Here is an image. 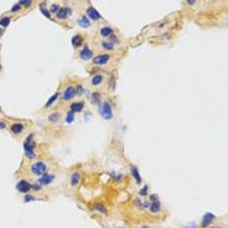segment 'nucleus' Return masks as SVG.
<instances>
[{
  "label": "nucleus",
  "mask_w": 228,
  "mask_h": 228,
  "mask_svg": "<svg viewBox=\"0 0 228 228\" xmlns=\"http://www.w3.org/2000/svg\"><path fill=\"white\" fill-rule=\"evenodd\" d=\"M91 100H93V103L96 104V106H99V104L102 103V96H100L99 91H94V93L91 94Z\"/></svg>",
  "instance_id": "obj_17"
},
{
  "label": "nucleus",
  "mask_w": 228,
  "mask_h": 228,
  "mask_svg": "<svg viewBox=\"0 0 228 228\" xmlns=\"http://www.w3.org/2000/svg\"><path fill=\"white\" fill-rule=\"evenodd\" d=\"M149 210L153 213V214H156V213H159L160 211V203H159V201L158 202H151L150 203V207H149Z\"/></svg>",
  "instance_id": "obj_19"
},
{
  "label": "nucleus",
  "mask_w": 228,
  "mask_h": 228,
  "mask_svg": "<svg viewBox=\"0 0 228 228\" xmlns=\"http://www.w3.org/2000/svg\"><path fill=\"white\" fill-rule=\"evenodd\" d=\"M54 180H55V175H52V173H45V175H42V177L38 180V183L41 184V185H48V184H51Z\"/></svg>",
  "instance_id": "obj_8"
},
{
  "label": "nucleus",
  "mask_w": 228,
  "mask_h": 228,
  "mask_svg": "<svg viewBox=\"0 0 228 228\" xmlns=\"http://www.w3.org/2000/svg\"><path fill=\"white\" fill-rule=\"evenodd\" d=\"M3 33H4V30H3L2 28H0V37H2V35H3Z\"/></svg>",
  "instance_id": "obj_40"
},
{
  "label": "nucleus",
  "mask_w": 228,
  "mask_h": 228,
  "mask_svg": "<svg viewBox=\"0 0 228 228\" xmlns=\"http://www.w3.org/2000/svg\"><path fill=\"white\" fill-rule=\"evenodd\" d=\"M47 168H48V166L45 162H37V163L32 164V172L34 175H39V176L45 175L47 172Z\"/></svg>",
  "instance_id": "obj_2"
},
{
  "label": "nucleus",
  "mask_w": 228,
  "mask_h": 228,
  "mask_svg": "<svg viewBox=\"0 0 228 228\" xmlns=\"http://www.w3.org/2000/svg\"><path fill=\"white\" fill-rule=\"evenodd\" d=\"M158 201H159V200H158V196L153 194V196H151V202H158Z\"/></svg>",
  "instance_id": "obj_37"
},
{
  "label": "nucleus",
  "mask_w": 228,
  "mask_h": 228,
  "mask_svg": "<svg viewBox=\"0 0 228 228\" xmlns=\"http://www.w3.org/2000/svg\"><path fill=\"white\" fill-rule=\"evenodd\" d=\"M4 128H5V122L2 121V122H0V129H4Z\"/></svg>",
  "instance_id": "obj_39"
},
{
  "label": "nucleus",
  "mask_w": 228,
  "mask_h": 228,
  "mask_svg": "<svg viewBox=\"0 0 228 228\" xmlns=\"http://www.w3.org/2000/svg\"><path fill=\"white\" fill-rule=\"evenodd\" d=\"M108 39H109V42H111V43H113V45H115V43H116V45H117V43H120V41H119V38H117L116 35H113V34H112V35H111V37H109Z\"/></svg>",
  "instance_id": "obj_29"
},
{
  "label": "nucleus",
  "mask_w": 228,
  "mask_h": 228,
  "mask_svg": "<svg viewBox=\"0 0 228 228\" xmlns=\"http://www.w3.org/2000/svg\"><path fill=\"white\" fill-rule=\"evenodd\" d=\"M76 95V87L74 86H67L63 91V100H71Z\"/></svg>",
  "instance_id": "obj_6"
},
{
  "label": "nucleus",
  "mask_w": 228,
  "mask_h": 228,
  "mask_svg": "<svg viewBox=\"0 0 228 228\" xmlns=\"http://www.w3.org/2000/svg\"><path fill=\"white\" fill-rule=\"evenodd\" d=\"M60 9V7L58 5V4H52V5H51V8H50V12L51 13H55V15H56V13H58V11Z\"/></svg>",
  "instance_id": "obj_28"
},
{
  "label": "nucleus",
  "mask_w": 228,
  "mask_h": 228,
  "mask_svg": "<svg viewBox=\"0 0 228 228\" xmlns=\"http://www.w3.org/2000/svg\"><path fill=\"white\" fill-rule=\"evenodd\" d=\"M71 15H72V9L69 7H60V9L56 13V17H58L59 20H65Z\"/></svg>",
  "instance_id": "obj_5"
},
{
  "label": "nucleus",
  "mask_w": 228,
  "mask_h": 228,
  "mask_svg": "<svg viewBox=\"0 0 228 228\" xmlns=\"http://www.w3.org/2000/svg\"><path fill=\"white\" fill-rule=\"evenodd\" d=\"M21 8H22V7H21V4L17 3V4H15V5L11 8V12H12V13H17V12L21 11Z\"/></svg>",
  "instance_id": "obj_27"
},
{
  "label": "nucleus",
  "mask_w": 228,
  "mask_h": 228,
  "mask_svg": "<svg viewBox=\"0 0 228 228\" xmlns=\"http://www.w3.org/2000/svg\"><path fill=\"white\" fill-rule=\"evenodd\" d=\"M39 9H41V12L47 17V18H51V13L47 11V8L45 7V4H41V5H39Z\"/></svg>",
  "instance_id": "obj_26"
},
{
  "label": "nucleus",
  "mask_w": 228,
  "mask_h": 228,
  "mask_svg": "<svg viewBox=\"0 0 228 228\" xmlns=\"http://www.w3.org/2000/svg\"><path fill=\"white\" fill-rule=\"evenodd\" d=\"M213 220H214V215H213V214H209V213L205 214L203 219H202V227H207Z\"/></svg>",
  "instance_id": "obj_18"
},
{
  "label": "nucleus",
  "mask_w": 228,
  "mask_h": 228,
  "mask_svg": "<svg viewBox=\"0 0 228 228\" xmlns=\"http://www.w3.org/2000/svg\"><path fill=\"white\" fill-rule=\"evenodd\" d=\"M78 25L81 26V28H90V21L87 18L86 16H81L80 18H78Z\"/></svg>",
  "instance_id": "obj_16"
},
{
  "label": "nucleus",
  "mask_w": 228,
  "mask_h": 228,
  "mask_svg": "<svg viewBox=\"0 0 228 228\" xmlns=\"http://www.w3.org/2000/svg\"><path fill=\"white\" fill-rule=\"evenodd\" d=\"M113 30L111 26H103V28H100V30H99V33H100V35H102L103 38H109L113 34Z\"/></svg>",
  "instance_id": "obj_10"
},
{
  "label": "nucleus",
  "mask_w": 228,
  "mask_h": 228,
  "mask_svg": "<svg viewBox=\"0 0 228 228\" xmlns=\"http://www.w3.org/2000/svg\"><path fill=\"white\" fill-rule=\"evenodd\" d=\"M73 120H74V113L72 111H69L67 115V122H72Z\"/></svg>",
  "instance_id": "obj_30"
},
{
  "label": "nucleus",
  "mask_w": 228,
  "mask_h": 228,
  "mask_svg": "<svg viewBox=\"0 0 228 228\" xmlns=\"http://www.w3.org/2000/svg\"><path fill=\"white\" fill-rule=\"evenodd\" d=\"M21 4V7H30L32 5V2H18Z\"/></svg>",
  "instance_id": "obj_36"
},
{
  "label": "nucleus",
  "mask_w": 228,
  "mask_h": 228,
  "mask_svg": "<svg viewBox=\"0 0 228 228\" xmlns=\"http://www.w3.org/2000/svg\"><path fill=\"white\" fill-rule=\"evenodd\" d=\"M60 119V113L59 112H54V113H51L50 116H48V120L52 121V122H58Z\"/></svg>",
  "instance_id": "obj_24"
},
{
  "label": "nucleus",
  "mask_w": 228,
  "mask_h": 228,
  "mask_svg": "<svg viewBox=\"0 0 228 228\" xmlns=\"http://www.w3.org/2000/svg\"><path fill=\"white\" fill-rule=\"evenodd\" d=\"M80 180H81V175H80V172H73V173L71 175V185H72V186L78 185Z\"/></svg>",
  "instance_id": "obj_14"
},
{
  "label": "nucleus",
  "mask_w": 228,
  "mask_h": 228,
  "mask_svg": "<svg viewBox=\"0 0 228 228\" xmlns=\"http://www.w3.org/2000/svg\"><path fill=\"white\" fill-rule=\"evenodd\" d=\"M9 24H11V17H2L0 18V26H3V28H7Z\"/></svg>",
  "instance_id": "obj_23"
},
{
  "label": "nucleus",
  "mask_w": 228,
  "mask_h": 228,
  "mask_svg": "<svg viewBox=\"0 0 228 228\" xmlns=\"http://www.w3.org/2000/svg\"><path fill=\"white\" fill-rule=\"evenodd\" d=\"M58 96H59V91H58V93H55V94H54V96H51V98H50V99H48V100H47V103H46V108H48V107H51V106H52V104H54V103H55V100H56V99H58Z\"/></svg>",
  "instance_id": "obj_22"
},
{
  "label": "nucleus",
  "mask_w": 228,
  "mask_h": 228,
  "mask_svg": "<svg viewBox=\"0 0 228 228\" xmlns=\"http://www.w3.org/2000/svg\"><path fill=\"white\" fill-rule=\"evenodd\" d=\"M0 111H2V107H0Z\"/></svg>",
  "instance_id": "obj_44"
},
{
  "label": "nucleus",
  "mask_w": 228,
  "mask_h": 228,
  "mask_svg": "<svg viewBox=\"0 0 228 228\" xmlns=\"http://www.w3.org/2000/svg\"><path fill=\"white\" fill-rule=\"evenodd\" d=\"M80 58L82 60H90V59H93V51H91L90 48L85 45L84 48H82L81 52H80Z\"/></svg>",
  "instance_id": "obj_9"
},
{
  "label": "nucleus",
  "mask_w": 228,
  "mask_h": 228,
  "mask_svg": "<svg viewBox=\"0 0 228 228\" xmlns=\"http://www.w3.org/2000/svg\"><path fill=\"white\" fill-rule=\"evenodd\" d=\"M94 210H98V211H100L102 214H106V213H107V209L104 207L102 203H95V205H94Z\"/></svg>",
  "instance_id": "obj_25"
},
{
  "label": "nucleus",
  "mask_w": 228,
  "mask_h": 228,
  "mask_svg": "<svg viewBox=\"0 0 228 228\" xmlns=\"http://www.w3.org/2000/svg\"><path fill=\"white\" fill-rule=\"evenodd\" d=\"M185 228H188V227H185ZM189 228H196V224H190Z\"/></svg>",
  "instance_id": "obj_41"
},
{
  "label": "nucleus",
  "mask_w": 228,
  "mask_h": 228,
  "mask_svg": "<svg viewBox=\"0 0 228 228\" xmlns=\"http://www.w3.org/2000/svg\"><path fill=\"white\" fill-rule=\"evenodd\" d=\"M86 13H87V18H90L91 21H100V20H102V16H100L98 13V11H96L94 7H91V5L86 9Z\"/></svg>",
  "instance_id": "obj_4"
},
{
  "label": "nucleus",
  "mask_w": 228,
  "mask_h": 228,
  "mask_svg": "<svg viewBox=\"0 0 228 228\" xmlns=\"http://www.w3.org/2000/svg\"><path fill=\"white\" fill-rule=\"evenodd\" d=\"M26 153V156L29 158V159H33V158H35V153H34V150H29V151H25Z\"/></svg>",
  "instance_id": "obj_31"
},
{
  "label": "nucleus",
  "mask_w": 228,
  "mask_h": 228,
  "mask_svg": "<svg viewBox=\"0 0 228 228\" xmlns=\"http://www.w3.org/2000/svg\"><path fill=\"white\" fill-rule=\"evenodd\" d=\"M76 94L77 95H81V94H84V87H82L81 85H78L76 87Z\"/></svg>",
  "instance_id": "obj_32"
},
{
  "label": "nucleus",
  "mask_w": 228,
  "mask_h": 228,
  "mask_svg": "<svg viewBox=\"0 0 228 228\" xmlns=\"http://www.w3.org/2000/svg\"><path fill=\"white\" fill-rule=\"evenodd\" d=\"M130 172H132V176L136 179V181L137 183H141V177H139V173H138V169L134 167V166H132L130 167Z\"/></svg>",
  "instance_id": "obj_21"
},
{
  "label": "nucleus",
  "mask_w": 228,
  "mask_h": 228,
  "mask_svg": "<svg viewBox=\"0 0 228 228\" xmlns=\"http://www.w3.org/2000/svg\"><path fill=\"white\" fill-rule=\"evenodd\" d=\"M100 115L104 120H111L112 119V108H111V104H109L108 100H104L100 104Z\"/></svg>",
  "instance_id": "obj_1"
},
{
  "label": "nucleus",
  "mask_w": 228,
  "mask_h": 228,
  "mask_svg": "<svg viewBox=\"0 0 228 228\" xmlns=\"http://www.w3.org/2000/svg\"><path fill=\"white\" fill-rule=\"evenodd\" d=\"M16 188H17V190H18V192H21V193H26V192H29L30 189H32V184L28 183L26 180H21V181L17 183Z\"/></svg>",
  "instance_id": "obj_7"
},
{
  "label": "nucleus",
  "mask_w": 228,
  "mask_h": 228,
  "mask_svg": "<svg viewBox=\"0 0 228 228\" xmlns=\"http://www.w3.org/2000/svg\"><path fill=\"white\" fill-rule=\"evenodd\" d=\"M84 106L85 103L84 102H74L71 104V111L74 113V112H81L82 109H84Z\"/></svg>",
  "instance_id": "obj_12"
},
{
  "label": "nucleus",
  "mask_w": 228,
  "mask_h": 228,
  "mask_svg": "<svg viewBox=\"0 0 228 228\" xmlns=\"http://www.w3.org/2000/svg\"><path fill=\"white\" fill-rule=\"evenodd\" d=\"M109 60H111V58H109V55H107V54L96 55L93 58V64L94 65H106L109 63Z\"/></svg>",
  "instance_id": "obj_3"
},
{
  "label": "nucleus",
  "mask_w": 228,
  "mask_h": 228,
  "mask_svg": "<svg viewBox=\"0 0 228 228\" xmlns=\"http://www.w3.org/2000/svg\"><path fill=\"white\" fill-rule=\"evenodd\" d=\"M214 228H220V227H214Z\"/></svg>",
  "instance_id": "obj_43"
},
{
  "label": "nucleus",
  "mask_w": 228,
  "mask_h": 228,
  "mask_svg": "<svg viewBox=\"0 0 228 228\" xmlns=\"http://www.w3.org/2000/svg\"><path fill=\"white\" fill-rule=\"evenodd\" d=\"M103 80H104L103 74L96 73V74H94V76L91 77V85H93V86H100V85H102V82H103Z\"/></svg>",
  "instance_id": "obj_11"
},
{
  "label": "nucleus",
  "mask_w": 228,
  "mask_h": 228,
  "mask_svg": "<svg viewBox=\"0 0 228 228\" xmlns=\"http://www.w3.org/2000/svg\"><path fill=\"white\" fill-rule=\"evenodd\" d=\"M32 189H33V190H35V192L41 190V184H39V183H37V184H33V185H32Z\"/></svg>",
  "instance_id": "obj_33"
},
{
  "label": "nucleus",
  "mask_w": 228,
  "mask_h": 228,
  "mask_svg": "<svg viewBox=\"0 0 228 228\" xmlns=\"http://www.w3.org/2000/svg\"><path fill=\"white\" fill-rule=\"evenodd\" d=\"M82 43H84V37L80 35V34H77V35H74L72 38V45L73 47H80Z\"/></svg>",
  "instance_id": "obj_15"
},
{
  "label": "nucleus",
  "mask_w": 228,
  "mask_h": 228,
  "mask_svg": "<svg viewBox=\"0 0 228 228\" xmlns=\"http://www.w3.org/2000/svg\"><path fill=\"white\" fill-rule=\"evenodd\" d=\"M100 46H102V48H104L106 51H112L113 48H115V45L111 43L109 41H103L102 43H100Z\"/></svg>",
  "instance_id": "obj_20"
},
{
  "label": "nucleus",
  "mask_w": 228,
  "mask_h": 228,
  "mask_svg": "<svg viewBox=\"0 0 228 228\" xmlns=\"http://www.w3.org/2000/svg\"><path fill=\"white\" fill-rule=\"evenodd\" d=\"M147 192H149L147 186H145V188H142V189L139 190V194H141V196H146V194H147Z\"/></svg>",
  "instance_id": "obj_35"
},
{
  "label": "nucleus",
  "mask_w": 228,
  "mask_h": 228,
  "mask_svg": "<svg viewBox=\"0 0 228 228\" xmlns=\"http://www.w3.org/2000/svg\"><path fill=\"white\" fill-rule=\"evenodd\" d=\"M113 85H115V78H112V80H111V87H109L111 90H113Z\"/></svg>",
  "instance_id": "obj_38"
},
{
  "label": "nucleus",
  "mask_w": 228,
  "mask_h": 228,
  "mask_svg": "<svg viewBox=\"0 0 228 228\" xmlns=\"http://www.w3.org/2000/svg\"><path fill=\"white\" fill-rule=\"evenodd\" d=\"M120 228H122V227H120Z\"/></svg>",
  "instance_id": "obj_45"
},
{
  "label": "nucleus",
  "mask_w": 228,
  "mask_h": 228,
  "mask_svg": "<svg viewBox=\"0 0 228 228\" xmlns=\"http://www.w3.org/2000/svg\"><path fill=\"white\" fill-rule=\"evenodd\" d=\"M141 228H149V227H146V226H145V227H141Z\"/></svg>",
  "instance_id": "obj_42"
},
{
  "label": "nucleus",
  "mask_w": 228,
  "mask_h": 228,
  "mask_svg": "<svg viewBox=\"0 0 228 228\" xmlns=\"http://www.w3.org/2000/svg\"><path fill=\"white\" fill-rule=\"evenodd\" d=\"M34 200H35V198H34L33 196H30V194H26V196H25V198H24L25 202H30V201H34Z\"/></svg>",
  "instance_id": "obj_34"
},
{
  "label": "nucleus",
  "mask_w": 228,
  "mask_h": 228,
  "mask_svg": "<svg viewBox=\"0 0 228 228\" xmlns=\"http://www.w3.org/2000/svg\"><path fill=\"white\" fill-rule=\"evenodd\" d=\"M11 130H12V133H15V134H20L24 130V124H21V122H15V124L11 125Z\"/></svg>",
  "instance_id": "obj_13"
}]
</instances>
